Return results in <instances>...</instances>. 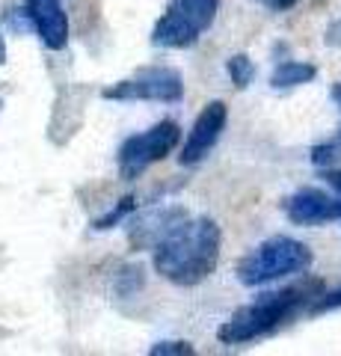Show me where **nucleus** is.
Here are the masks:
<instances>
[{
    "label": "nucleus",
    "mask_w": 341,
    "mask_h": 356,
    "mask_svg": "<svg viewBox=\"0 0 341 356\" xmlns=\"http://www.w3.org/2000/svg\"><path fill=\"white\" fill-rule=\"evenodd\" d=\"M285 214L294 226H324L341 220V196H329L321 187H303L285 199Z\"/></svg>",
    "instance_id": "8"
},
{
    "label": "nucleus",
    "mask_w": 341,
    "mask_h": 356,
    "mask_svg": "<svg viewBox=\"0 0 341 356\" xmlns=\"http://www.w3.org/2000/svg\"><path fill=\"white\" fill-rule=\"evenodd\" d=\"M226 122H228V107H226L223 102L205 104V110H202L199 116H196L193 128H190V134H187V140H184V149H181V154H178L181 166L199 163L205 154L217 146L219 134L226 131Z\"/></svg>",
    "instance_id": "7"
},
{
    "label": "nucleus",
    "mask_w": 341,
    "mask_h": 356,
    "mask_svg": "<svg viewBox=\"0 0 341 356\" xmlns=\"http://www.w3.org/2000/svg\"><path fill=\"white\" fill-rule=\"evenodd\" d=\"M326 44H333V48H341V21L329 24V30H326Z\"/></svg>",
    "instance_id": "20"
},
{
    "label": "nucleus",
    "mask_w": 341,
    "mask_h": 356,
    "mask_svg": "<svg viewBox=\"0 0 341 356\" xmlns=\"http://www.w3.org/2000/svg\"><path fill=\"white\" fill-rule=\"evenodd\" d=\"M178 140H181V128H178V122H172V119H163L158 125H151L149 131L128 137L116 152L119 175H122L125 181H134L151 163L167 158V154L178 146Z\"/></svg>",
    "instance_id": "5"
},
{
    "label": "nucleus",
    "mask_w": 341,
    "mask_h": 356,
    "mask_svg": "<svg viewBox=\"0 0 341 356\" xmlns=\"http://www.w3.org/2000/svg\"><path fill=\"white\" fill-rule=\"evenodd\" d=\"M187 220V211L178 205H167V208H151L142 211L134 220L128 222V238L137 250H158L167 241L175 226Z\"/></svg>",
    "instance_id": "9"
},
{
    "label": "nucleus",
    "mask_w": 341,
    "mask_h": 356,
    "mask_svg": "<svg viewBox=\"0 0 341 356\" xmlns=\"http://www.w3.org/2000/svg\"><path fill=\"white\" fill-rule=\"evenodd\" d=\"M134 211H137V199H134V196H125V199H122V202H119L116 208H110L104 217H98V220L92 222V229H95V232L113 229L116 222H122L128 214H134Z\"/></svg>",
    "instance_id": "14"
},
{
    "label": "nucleus",
    "mask_w": 341,
    "mask_h": 356,
    "mask_svg": "<svg viewBox=\"0 0 341 356\" xmlns=\"http://www.w3.org/2000/svg\"><path fill=\"white\" fill-rule=\"evenodd\" d=\"M151 356H190L193 353V344L190 341H158L151 344Z\"/></svg>",
    "instance_id": "16"
},
{
    "label": "nucleus",
    "mask_w": 341,
    "mask_h": 356,
    "mask_svg": "<svg viewBox=\"0 0 341 356\" xmlns=\"http://www.w3.org/2000/svg\"><path fill=\"white\" fill-rule=\"evenodd\" d=\"M324 294L321 280H303L297 285H288L282 291L261 294L256 303L240 306L223 327L217 330V339L223 344H247L261 336H270L276 327H282L288 318H294L300 309L315 303Z\"/></svg>",
    "instance_id": "2"
},
{
    "label": "nucleus",
    "mask_w": 341,
    "mask_h": 356,
    "mask_svg": "<svg viewBox=\"0 0 341 356\" xmlns=\"http://www.w3.org/2000/svg\"><path fill=\"white\" fill-rule=\"evenodd\" d=\"M315 74H317V69H315L312 63L285 60V63H279L276 69H273V74H270V86H273V89H291V86H303V83L315 81Z\"/></svg>",
    "instance_id": "11"
},
{
    "label": "nucleus",
    "mask_w": 341,
    "mask_h": 356,
    "mask_svg": "<svg viewBox=\"0 0 341 356\" xmlns=\"http://www.w3.org/2000/svg\"><path fill=\"white\" fill-rule=\"evenodd\" d=\"M21 15L27 18V24L39 33V39L51 51L65 48V42H69V18H65L60 0H24Z\"/></svg>",
    "instance_id": "10"
},
{
    "label": "nucleus",
    "mask_w": 341,
    "mask_h": 356,
    "mask_svg": "<svg viewBox=\"0 0 341 356\" xmlns=\"http://www.w3.org/2000/svg\"><path fill=\"white\" fill-rule=\"evenodd\" d=\"M223 232L211 217H187L155 250V270L172 285L190 288L217 270Z\"/></svg>",
    "instance_id": "1"
},
{
    "label": "nucleus",
    "mask_w": 341,
    "mask_h": 356,
    "mask_svg": "<svg viewBox=\"0 0 341 356\" xmlns=\"http://www.w3.org/2000/svg\"><path fill=\"white\" fill-rule=\"evenodd\" d=\"M219 0H169L167 13L151 30L158 48H190L214 24Z\"/></svg>",
    "instance_id": "4"
},
{
    "label": "nucleus",
    "mask_w": 341,
    "mask_h": 356,
    "mask_svg": "<svg viewBox=\"0 0 341 356\" xmlns=\"http://www.w3.org/2000/svg\"><path fill=\"white\" fill-rule=\"evenodd\" d=\"M309 264H312V250L306 243L276 235V238H267L264 243H258L249 255L240 259L238 280L247 288H258V285L276 282L282 276L309 270Z\"/></svg>",
    "instance_id": "3"
},
{
    "label": "nucleus",
    "mask_w": 341,
    "mask_h": 356,
    "mask_svg": "<svg viewBox=\"0 0 341 356\" xmlns=\"http://www.w3.org/2000/svg\"><path fill=\"white\" fill-rule=\"evenodd\" d=\"M333 309H341V288H335V291H329V294L324 291V294L309 306L312 315H324V312H333Z\"/></svg>",
    "instance_id": "17"
},
{
    "label": "nucleus",
    "mask_w": 341,
    "mask_h": 356,
    "mask_svg": "<svg viewBox=\"0 0 341 356\" xmlns=\"http://www.w3.org/2000/svg\"><path fill=\"white\" fill-rule=\"evenodd\" d=\"M226 72H228V77H232V83L238 89H247L252 83V77H256V65H252V60L247 57V54H235V57H228Z\"/></svg>",
    "instance_id": "13"
},
{
    "label": "nucleus",
    "mask_w": 341,
    "mask_h": 356,
    "mask_svg": "<svg viewBox=\"0 0 341 356\" xmlns=\"http://www.w3.org/2000/svg\"><path fill=\"white\" fill-rule=\"evenodd\" d=\"M101 98L107 102H163L175 104L184 98V81L175 69L167 65H151V69H140L134 77L119 81L107 86Z\"/></svg>",
    "instance_id": "6"
},
{
    "label": "nucleus",
    "mask_w": 341,
    "mask_h": 356,
    "mask_svg": "<svg viewBox=\"0 0 341 356\" xmlns=\"http://www.w3.org/2000/svg\"><path fill=\"white\" fill-rule=\"evenodd\" d=\"M333 98H335V102H338V104H341V83H338V86H335V89H333Z\"/></svg>",
    "instance_id": "22"
},
{
    "label": "nucleus",
    "mask_w": 341,
    "mask_h": 356,
    "mask_svg": "<svg viewBox=\"0 0 341 356\" xmlns=\"http://www.w3.org/2000/svg\"><path fill=\"white\" fill-rule=\"evenodd\" d=\"M142 285H146V270H142V264H122L113 273V291L119 297H134Z\"/></svg>",
    "instance_id": "12"
},
{
    "label": "nucleus",
    "mask_w": 341,
    "mask_h": 356,
    "mask_svg": "<svg viewBox=\"0 0 341 356\" xmlns=\"http://www.w3.org/2000/svg\"><path fill=\"white\" fill-rule=\"evenodd\" d=\"M324 181H326V184L333 187V191L341 196V172L335 170V166H333V170H324Z\"/></svg>",
    "instance_id": "19"
},
{
    "label": "nucleus",
    "mask_w": 341,
    "mask_h": 356,
    "mask_svg": "<svg viewBox=\"0 0 341 356\" xmlns=\"http://www.w3.org/2000/svg\"><path fill=\"white\" fill-rule=\"evenodd\" d=\"M6 63V44H3V39H0V65Z\"/></svg>",
    "instance_id": "21"
},
{
    "label": "nucleus",
    "mask_w": 341,
    "mask_h": 356,
    "mask_svg": "<svg viewBox=\"0 0 341 356\" xmlns=\"http://www.w3.org/2000/svg\"><path fill=\"white\" fill-rule=\"evenodd\" d=\"M341 161V146L338 143H321V146L312 149V163L321 166V170H333Z\"/></svg>",
    "instance_id": "15"
},
{
    "label": "nucleus",
    "mask_w": 341,
    "mask_h": 356,
    "mask_svg": "<svg viewBox=\"0 0 341 356\" xmlns=\"http://www.w3.org/2000/svg\"><path fill=\"white\" fill-rule=\"evenodd\" d=\"M256 3L273 9V13H285V9H291V6L300 3V0H256Z\"/></svg>",
    "instance_id": "18"
}]
</instances>
